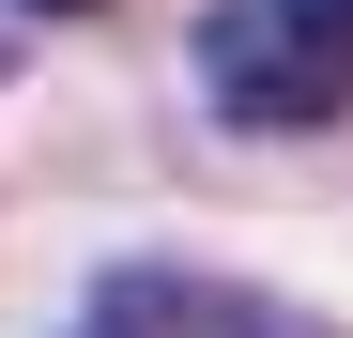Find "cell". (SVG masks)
<instances>
[{
	"instance_id": "6da1fadb",
	"label": "cell",
	"mask_w": 353,
	"mask_h": 338,
	"mask_svg": "<svg viewBox=\"0 0 353 338\" xmlns=\"http://www.w3.org/2000/svg\"><path fill=\"white\" fill-rule=\"evenodd\" d=\"M200 92L246 139H307L353 123V0H200Z\"/></svg>"
},
{
	"instance_id": "7a4b0ae2",
	"label": "cell",
	"mask_w": 353,
	"mask_h": 338,
	"mask_svg": "<svg viewBox=\"0 0 353 338\" xmlns=\"http://www.w3.org/2000/svg\"><path fill=\"white\" fill-rule=\"evenodd\" d=\"M92 323L108 338H338V323L276 308V292H230V277H185V261H123L92 292Z\"/></svg>"
},
{
	"instance_id": "3957f363",
	"label": "cell",
	"mask_w": 353,
	"mask_h": 338,
	"mask_svg": "<svg viewBox=\"0 0 353 338\" xmlns=\"http://www.w3.org/2000/svg\"><path fill=\"white\" fill-rule=\"evenodd\" d=\"M16 16H92V0H16Z\"/></svg>"
},
{
	"instance_id": "277c9868",
	"label": "cell",
	"mask_w": 353,
	"mask_h": 338,
	"mask_svg": "<svg viewBox=\"0 0 353 338\" xmlns=\"http://www.w3.org/2000/svg\"><path fill=\"white\" fill-rule=\"evenodd\" d=\"M77 338H108V323H77Z\"/></svg>"
}]
</instances>
